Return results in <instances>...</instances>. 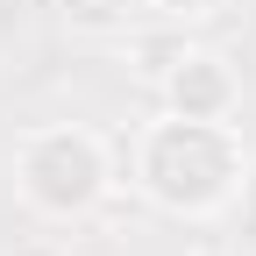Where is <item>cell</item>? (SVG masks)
Wrapping results in <instances>:
<instances>
[{
  "label": "cell",
  "instance_id": "cell-1",
  "mask_svg": "<svg viewBox=\"0 0 256 256\" xmlns=\"http://www.w3.org/2000/svg\"><path fill=\"white\" fill-rule=\"evenodd\" d=\"M128 178L136 192L171 214V220H214L235 206V192L249 178V150L235 136V121H185V114H156L142 121L136 150H128Z\"/></svg>",
  "mask_w": 256,
  "mask_h": 256
},
{
  "label": "cell",
  "instance_id": "cell-2",
  "mask_svg": "<svg viewBox=\"0 0 256 256\" xmlns=\"http://www.w3.org/2000/svg\"><path fill=\"white\" fill-rule=\"evenodd\" d=\"M14 192L36 220L72 228L114 192V150L86 121H36L14 136Z\"/></svg>",
  "mask_w": 256,
  "mask_h": 256
},
{
  "label": "cell",
  "instance_id": "cell-3",
  "mask_svg": "<svg viewBox=\"0 0 256 256\" xmlns=\"http://www.w3.org/2000/svg\"><path fill=\"white\" fill-rule=\"evenodd\" d=\"M156 92H164V114H185V121H235V107H242V72H235L220 50L178 43L171 64L156 72Z\"/></svg>",
  "mask_w": 256,
  "mask_h": 256
},
{
  "label": "cell",
  "instance_id": "cell-4",
  "mask_svg": "<svg viewBox=\"0 0 256 256\" xmlns=\"http://www.w3.org/2000/svg\"><path fill=\"white\" fill-rule=\"evenodd\" d=\"M57 8V22L72 28V36H86V43H114V36H128L150 8L142 0H50Z\"/></svg>",
  "mask_w": 256,
  "mask_h": 256
},
{
  "label": "cell",
  "instance_id": "cell-5",
  "mask_svg": "<svg viewBox=\"0 0 256 256\" xmlns=\"http://www.w3.org/2000/svg\"><path fill=\"white\" fill-rule=\"evenodd\" d=\"M150 14H164V22H214L220 8H235V0H142Z\"/></svg>",
  "mask_w": 256,
  "mask_h": 256
},
{
  "label": "cell",
  "instance_id": "cell-6",
  "mask_svg": "<svg viewBox=\"0 0 256 256\" xmlns=\"http://www.w3.org/2000/svg\"><path fill=\"white\" fill-rule=\"evenodd\" d=\"M22 0H0V50H8V43H22Z\"/></svg>",
  "mask_w": 256,
  "mask_h": 256
},
{
  "label": "cell",
  "instance_id": "cell-7",
  "mask_svg": "<svg viewBox=\"0 0 256 256\" xmlns=\"http://www.w3.org/2000/svg\"><path fill=\"white\" fill-rule=\"evenodd\" d=\"M235 206H242V220L256 228V156H249V178H242V192H235Z\"/></svg>",
  "mask_w": 256,
  "mask_h": 256
}]
</instances>
